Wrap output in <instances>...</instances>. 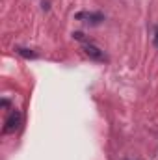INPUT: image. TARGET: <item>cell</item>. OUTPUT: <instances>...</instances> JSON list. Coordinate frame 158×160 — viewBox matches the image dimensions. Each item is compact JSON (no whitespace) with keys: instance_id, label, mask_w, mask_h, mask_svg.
<instances>
[{"instance_id":"6da1fadb","label":"cell","mask_w":158,"mask_h":160,"mask_svg":"<svg viewBox=\"0 0 158 160\" xmlns=\"http://www.w3.org/2000/svg\"><path fill=\"white\" fill-rule=\"evenodd\" d=\"M77 21H84L87 24H99L104 21V15L102 13H93V11H80L77 13Z\"/></svg>"},{"instance_id":"7a4b0ae2","label":"cell","mask_w":158,"mask_h":160,"mask_svg":"<svg viewBox=\"0 0 158 160\" xmlns=\"http://www.w3.org/2000/svg\"><path fill=\"white\" fill-rule=\"evenodd\" d=\"M84 52L91 58V60H95V62H104L106 60V54H104V50H101L97 45H93V43H86L84 45Z\"/></svg>"},{"instance_id":"3957f363","label":"cell","mask_w":158,"mask_h":160,"mask_svg":"<svg viewBox=\"0 0 158 160\" xmlns=\"http://www.w3.org/2000/svg\"><path fill=\"white\" fill-rule=\"evenodd\" d=\"M21 121H22V116H21V112H11V116L6 119V127H4V132L6 134H9V132H15L17 128H19V125H21Z\"/></svg>"},{"instance_id":"277c9868","label":"cell","mask_w":158,"mask_h":160,"mask_svg":"<svg viewBox=\"0 0 158 160\" xmlns=\"http://www.w3.org/2000/svg\"><path fill=\"white\" fill-rule=\"evenodd\" d=\"M17 52H19L21 56H24V58H36V56H37L36 52H32V50H28V48H21V47L17 48Z\"/></svg>"},{"instance_id":"5b68a950","label":"cell","mask_w":158,"mask_h":160,"mask_svg":"<svg viewBox=\"0 0 158 160\" xmlns=\"http://www.w3.org/2000/svg\"><path fill=\"white\" fill-rule=\"evenodd\" d=\"M73 36H75V39H78V41H82V39H84V34H82V32H75Z\"/></svg>"},{"instance_id":"8992f818","label":"cell","mask_w":158,"mask_h":160,"mask_svg":"<svg viewBox=\"0 0 158 160\" xmlns=\"http://www.w3.org/2000/svg\"><path fill=\"white\" fill-rule=\"evenodd\" d=\"M155 45L158 48V26H155Z\"/></svg>"}]
</instances>
